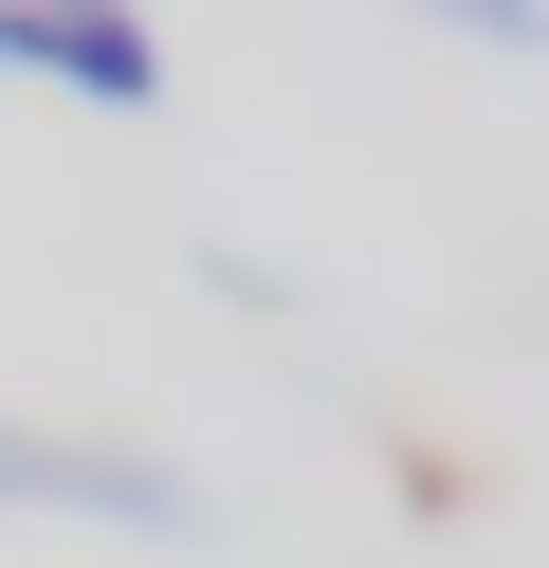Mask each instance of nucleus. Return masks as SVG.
Masks as SVG:
<instances>
[{
  "mask_svg": "<svg viewBox=\"0 0 549 568\" xmlns=\"http://www.w3.org/2000/svg\"><path fill=\"white\" fill-rule=\"evenodd\" d=\"M0 74H55L92 111H146L165 92V38H146L129 0H0Z\"/></svg>",
  "mask_w": 549,
  "mask_h": 568,
  "instance_id": "2",
  "label": "nucleus"
},
{
  "mask_svg": "<svg viewBox=\"0 0 549 568\" xmlns=\"http://www.w3.org/2000/svg\"><path fill=\"white\" fill-rule=\"evenodd\" d=\"M0 514H110V531H146V550H183L202 495H183L165 458H110V440H55V422H0Z\"/></svg>",
  "mask_w": 549,
  "mask_h": 568,
  "instance_id": "1",
  "label": "nucleus"
}]
</instances>
